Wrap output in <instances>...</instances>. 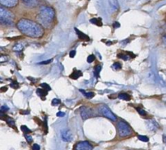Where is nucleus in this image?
Segmentation results:
<instances>
[{
  "mask_svg": "<svg viewBox=\"0 0 166 150\" xmlns=\"http://www.w3.org/2000/svg\"><path fill=\"white\" fill-rule=\"evenodd\" d=\"M16 26L21 33L32 38H40L45 32L42 25L28 19L20 20L17 23Z\"/></svg>",
  "mask_w": 166,
  "mask_h": 150,
  "instance_id": "f257e3e1",
  "label": "nucleus"
},
{
  "mask_svg": "<svg viewBox=\"0 0 166 150\" xmlns=\"http://www.w3.org/2000/svg\"><path fill=\"white\" fill-rule=\"evenodd\" d=\"M37 20L44 28H49L55 19V11L53 7L44 6L40 8L37 15Z\"/></svg>",
  "mask_w": 166,
  "mask_h": 150,
  "instance_id": "f03ea898",
  "label": "nucleus"
},
{
  "mask_svg": "<svg viewBox=\"0 0 166 150\" xmlns=\"http://www.w3.org/2000/svg\"><path fill=\"white\" fill-rule=\"evenodd\" d=\"M117 130L119 137L125 138L127 136H130L133 132L131 127L124 120H120L117 124Z\"/></svg>",
  "mask_w": 166,
  "mask_h": 150,
  "instance_id": "7ed1b4c3",
  "label": "nucleus"
},
{
  "mask_svg": "<svg viewBox=\"0 0 166 150\" xmlns=\"http://www.w3.org/2000/svg\"><path fill=\"white\" fill-rule=\"evenodd\" d=\"M14 15L7 9L0 6V22L4 24L10 25L13 23Z\"/></svg>",
  "mask_w": 166,
  "mask_h": 150,
  "instance_id": "20e7f679",
  "label": "nucleus"
},
{
  "mask_svg": "<svg viewBox=\"0 0 166 150\" xmlns=\"http://www.w3.org/2000/svg\"><path fill=\"white\" fill-rule=\"evenodd\" d=\"M98 112L102 115V116L107 118L109 120H112V121H116L117 120V117L113 113L111 110L109 108V107L105 104H101L98 107Z\"/></svg>",
  "mask_w": 166,
  "mask_h": 150,
  "instance_id": "39448f33",
  "label": "nucleus"
},
{
  "mask_svg": "<svg viewBox=\"0 0 166 150\" xmlns=\"http://www.w3.org/2000/svg\"><path fill=\"white\" fill-rule=\"evenodd\" d=\"M74 149L76 150H92L93 147L89 142L84 140V141H80L79 143H77L75 145Z\"/></svg>",
  "mask_w": 166,
  "mask_h": 150,
  "instance_id": "423d86ee",
  "label": "nucleus"
},
{
  "mask_svg": "<svg viewBox=\"0 0 166 150\" xmlns=\"http://www.w3.org/2000/svg\"><path fill=\"white\" fill-rule=\"evenodd\" d=\"M19 3V0H0V5L11 8L15 7Z\"/></svg>",
  "mask_w": 166,
  "mask_h": 150,
  "instance_id": "0eeeda50",
  "label": "nucleus"
},
{
  "mask_svg": "<svg viewBox=\"0 0 166 150\" xmlns=\"http://www.w3.org/2000/svg\"><path fill=\"white\" fill-rule=\"evenodd\" d=\"M61 136H62V140L66 142H70L72 140V139H73L72 133H71L70 131L68 130V129L62 130V132H61Z\"/></svg>",
  "mask_w": 166,
  "mask_h": 150,
  "instance_id": "6e6552de",
  "label": "nucleus"
},
{
  "mask_svg": "<svg viewBox=\"0 0 166 150\" xmlns=\"http://www.w3.org/2000/svg\"><path fill=\"white\" fill-rule=\"evenodd\" d=\"M80 115H81V117L83 120H87L88 118H90L91 116H93L91 110L87 108V107H83L82 108L81 111H80Z\"/></svg>",
  "mask_w": 166,
  "mask_h": 150,
  "instance_id": "1a4fd4ad",
  "label": "nucleus"
},
{
  "mask_svg": "<svg viewBox=\"0 0 166 150\" xmlns=\"http://www.w3.org/2000/svg\"><path fill=\"white\" fill-rule=\"evenodd\" d=\"M22 3L24 4L25 6L28 7H31V8H34L38 6V0H21Z\"/></svg>",
  "mask_w": 166,
  "mask_h": 150,
  "instance_id": "9d476101",
  "label": "nucleus"
},
{
  "mask_svg": "<svg viewBox=\"0 0 166 150\" xmlns=\"http://www.w3.org/2000/svg\"><path fill=\"white\" fill-rule=\"evenodd\" d=\"M76 33L78 35V37L80 40H83V41H89L90 40V38L88 37V36H87L86 34H84V32H82L79 30H78L77 28H75Z\"/></svg>",
  "mask_w": 166,
  "mask_h": 150,
  "instance_id": "9b49d317",
  "label": "nucleus"
},
{
  "mask_svg": "<svg viewBox=\"0 0 166 150\" xmlns=\"http://www.w3.org/2000/svg\"><path fill=\"white\" fill-rule=\"evenodd\" d=\"M109 1V4L111 10L113 11H118L119 9V3H118V0H108Z\"/></svg>",
  "mask_w": 166,
  "mask_h": 150,
  "instance_id": "f8f14e48",
  "label": "nucleus"
},
{
  "mask_svg": "<svg viewBox=\"0 0 166 150\" xmlns=\"http://www.w3.org/2000/svg\"><path fill=\"white\" fill-rule=\"evenodd\" d=\"M82 76V72L80 70H75L73 73L70 75V78L73 80H76Z\"/></svg>",
  "mask_w": 166,
  "mask_h": 150,
  "instance_id": "ddd939ff",
  "label": "nucleus"
},
{
  "mask_svg": "<svg viewBox=\"0 0 166 150\" xmlns=\"http://www.w3.org/2000/svg\"><path fill=\"white\" fill-rule=\"evenodd\" d=\"M25 47V45L24 44V43H17L16 45H14V47H13V51H16V52H20V51H22L24 49Z\"/></svg>",
  "mask_w": 166,
  "mask_h": 150,
  "instance_id": "4468645a",
  "label": "nucleus"
},
{
  "mask_svg": "<svg viewBox=\"0 0 166 150\" xmlns=\"http://www.w3.org/2000/svg\"><path fill=\"white\" fill-rule=\"evenodd\" d=\"M79 91L81 92L82 94L84 95L85 97L87 98V99H93V98L95 96V94L92 91L87 92V91H85V90H79Z\"/></svg>",
  "mask_w": 166,
  "mask_h": 150,
  "instance_id": "2eb2a0df",
  "label": "nucleus"
},
{
  "mask_svg": "<svg viewBox=\"0 0 166 150\" xmlns=\"http://www.w3.org/2000/svg\"><path fill=\"white\" fill-rule=\"evenodd\" d=\"M147 127H148V128H149L150 130L154 131L158 128V124L155 122V121H153V120H150L149 122H148V124H147Z\"/></svg>",
  "mask_w": 166,
  "mask_h": 150,
  "instance_id": "dca6fc26",
  "label": "nucleus"
},
{
  "mask_svg": "<svg viewBox=\"0 0 166 150\" xmlns=\"http://www.w3.org/2000/svg\"><path fill=\"white\" fill-rule=\"evenodd\" d=\"M118 99L122 100H126V101H129L130 99V96L127 93H120L118 95Z\"/></svg>",
  "mask_w": 166,
  "mask_h": 150,
  "instance_id": "f3484780",
  "label": "nucleus"
},
{
  "mask_svg": "<svg viewBox=\"0 0 166 150\" xmlns=\"http://www.w3.org/2000/svg\"><path fill=\"white\" fill-rule=\"evenodd\" d=\"M90 23H92L93 24L96 25V26H99V27H102V20L99 19V18H93V19H91Z\"/></svg>",
  "mask_w": 166,
  "mask_h": 150,
  "instance_id": "a211bd4d",
  "label": "nucleus"
},
{
  "mask_svg": "<svg viewBox=\"0 0 166 150\" xmlns=\"http://www.w3.org/2000/svg\"><path fill=\"white\" fill-rule=\"evenodd\" d=\"M37 95H39L40 97H45V96H46L47 95V94H48V92H47V90H45V89H37Z\"/></svg>",
  "mask_w": 166,
  "mask_h": 150,
  "instance_id": "6ab92c4d",
  "label": "nucleus"
},
{
  "mask_svg": "<svg viewBox=\"0 0 166 150\" xmlns=\"http://www.w3.org/2000/svg\"><path fill=\"white\" fill-rule=\"evenodd\" d=\"M102 69V65H100L95 67V69H94V75H95L96 78H99V75H100V72H101Z\"/></svg>",
  "mask_w": 166,
  "mask_h": 150,
  "instance_id": "aec40b11",
  "label": "nucleus"
},
{
  "mask_svg": "<svg viewBox=\"0 0 166 150\" xmlns=\"http://www.w3.org/2000/svg\"><path fill=\"white\" fill-rule=\"evenodd\" d=\"M118 57H119V58H122V60H124V61H128V60H130V57L129 56V53H127V54H124V53H119L118 55Z\"/></svg>",
  "mask_w": 166,
  "mask_h": 150,
  "instance_id": "412c9836",
  "label": "nucleus"
},
{
  "mask_svg": "<svg viewBox=\"0 0 166 150\" xmlns=\"http://www.w3.org/2000/svg\"><path fill=\"white\" fill-rule=\"evenodd\" d=\"M6 122H7V124H8V126L11 127V128H16V127H15V121L12 120L11 118H10V117H7V120H6Z\"/></svg>",
  "mask_w": 166,
  "mask_h": 150,
  "instance_id": "4be33fe9",
  "label": "nucleus"
},
{
  "mask_svg": "<svg viewBox=\"0 0 166 150\" xmlns=\"http://www.w3.org/2000/svg\"><path fill=\"white\" fill-rule=\"evenodd\" d=\"M112 68H113V70H121L122 69L121 63H119V62H116V63H114V64H113Z\"/></svg>",
  "mask_w": 166,
  "mask_h": 150,
  "instance_id": "5701e85b",
  "label": "nucleus"
},
{
  "mask_svg": "<svg viewBox=\"0 0 166 150\" xmlns=\"http://www.w3.org/2000/svg\"><path fill=\"white\" fill-rule=\"evenodd\" d=\"M8 56L7 55H0V63H4L6 61H8Z\"/></svg>",
  "mask_w": 166,
  "mask_h": 150,
  "instance_id": "b1692460",
  "label": "nucleus"
},
{
  "mask_svg": "<svg viewBox=\"0 0 166 150\" xmlns=\"http://www.w3.org/2000/svg\"><path fill=\"white\" fill-rule=\"evenodd\" d=\"M20 128H21V131H22L23 132H24V133H28V132H31V130H30L27 126H25V125H22V126L20 127Z\"/></svg>",
  "mask_w": 166,
  "mask_h": 150,
  "instance_id": "393cba45",
  "label": "nucleus"
},
{
  "mask_svg": "<svg viewBox=\"0 0 166 150\" xmlns=\"http://www.w3.org/2000/svg\"><path fill=\"white\" fill-rule=\"evenodd\" d=\"M138 139L143 142L148 141V137L146 136H142V135H140V136H138Z\"/></svg>",
  "mask_w": 166,
  "mask_h": 150,
  "instance_id": "a878e982",
  "label": "nucleus"
},
{
  "mask_svg": "<svg viewBox=\"0 0 166 150\" xmlns=\"http://www.w3.org/2000/svg\"><path fill=\"white\" fill-rule=\"evenodd\" d=\"M95 59H96L95 56L93 55V54H91V55H89L88 57H87V61L88 62V63H92V62H93V61H95Z\"/></svg>",
  "mask_w": 166,
  "mask_h": 150,
  "instance_id": "bb28decb",
  "label": "nucleus"
},
{
  "mask_svg": "<svg viewBox=\"0 0 166 150\" xmlns=\"http://www.w3.org/2000/svg\"><path fill=\"white\" fill-rule=\"evenodd\" d=\"M52 105L53 106H59L60 103H61V101H60V99H54L52 100Z\"/></svg>",
  "mask_w": 166,
  "mask_h": 150,
  "instance_id": "cd10ccee",
  "label": "nucleus"
},
{
  "mask_svg": "<svg viewBox=\"0 0 166 150\" xmlns=\"http://www.w3.org/2000/svg\"><path fill=\"white\" fill-rule=\"evenodd\" d=\"M41 86H42V88L45 89V90H47V91H49V90H51L50 86H49L48 84H46V83H42L41 84Z\"/></svg>",
  "mask_w": 166,
  "mask_h": 150,
  "instance_id": "c85d7f7f",
  "label": "nucleus"
},
{
  "mask_svg": "<svg viewBox=\"0 0 166 150\" xmlns=\"http://www.w3.org/2000/svg\"><path fill=\"white\" fill-rule=\"evenodd\" d=\"M11 87H12V88H14V89H18L19 88V86H20V85H19V83L17 82H16V81H14V82H12L11 83Z\"/></svg>",
  "mask_w": 166,
  "mask_h": 150,
  "instance_id": "c756f323",
  "label": "nucleus"
},
{
  "mask_svg": "<svg viewBox=\"0 0 166 150\" xmlns=\"http://www.w3.org/2000/svg\"><path fill=\"white\" fill-rule=\"evenodd\" d=\"M7 117H8L7 115H6L4 114V111H3L2 110H0V120H6Z\"/></svg>",
  "mask_w": 166,
  "mask_h": 150,
  "instance_id": "7c9ffc66",
  "label": "nucleus"
},
{
  "mask_svg": "<svg viewBox=\"0 0 166 150\" xmlns=\"http://www.w3.org/2000/svg\"><path fill=\"white\" fill-rule=\"evenodd\" d=\"M136 110H137V111L139 112V114L141 115H147V112L144 111V109L139 108V107H137V108H136Z\"/></svg>",
  "mask_w": 166,
  "mask_h": 150,
  "instance_id": "2f4dec72",
  "label": "nucleus"
},
{
  "mask_svg": "<svg viewBox=\"0 0 166 150\" xmlns=\"http://www.w3.org/2000/svg\"><path fill=\"white\" fill-rule=\"evenodd\" d=\"M25 139L28 143H32L33 142V137L31 136H28V135L25 134Z\"/></svg>",
  "mask_w": 166,
  "mask_h": 150,
  "instance_id": "473e14b6",
  "label": "nucleus"
},
{
  "mask_svg": "<svg viewBox=\"0 0 166 150\" xmlns=\"http://www.w3.org/2000/svg\"><path fill=\"white\" fill-rule=\"evenodd\" d=\"M52 61H53V59H49L48 61H42V62H40L39 64L40 65H47V64H49V63H50V62H52Z\"/></svg>",
  "mask_w": 166,
  "mask_h": 150,
  "instance_id": "72a5a7b5",
  "label": "nucleus"
},
{
  "mask_svg": "<svg viewBox=\"0 0 166 150\" xmlns=\"http://www.w3.org/2000/svg\"><path fill=\"white\" fill-rule=\"evenodd\" d=\"M56 115L58 117H63L66 115V114H65L64 112H62V111H59V112H58L56 114Z\"/></svg>",
  "mask_w": 166,
  "mask_h": 150,
  "instance_id": "f704fd0d",
  "label": "nucleus"
},
{
  "mask_svg": "<svg viewBox=\"0 0 166 150\" xmlns=\"http://www.w3.org/2000/svg\"><path fill=\"white\" fill-rule=\"evenodd\" d=\"M76 51H75V50H72V51H70V57H71V58H73L74 57H75V56H76Z\"/></svg>",
  "mask_w": 166,
  "mask_h": 150,
  "instance_id": "c9c22d12",
  "label": "nucleus"
},
{
  "mask_svg": "<svg viewBox=\"0 0 166 150\" xmlns=\"http://www.w3.org/2000/svg\"><path fill=\"white\" fill-rule=\"evenodd\" d=\"M33 150H39L40 149V146L38 145H37V144H34V145H33Z\"/></svg>",
  "mask_w": 166,
  "mask_h": 150,
  "instance_id": "e433bc0d",
  "label": "nucleus"
},
{
  "mask_svg": "<svg viewBox=\"0 0 166 150\" xmlns=\"http://www.w3.org/2000/svg\"><path fill=\"white\" fill-rule=\"evenodd\" d=\"M113 28H120V24L118 22H116L113 24Z\"/></svg>",
  "mask_w": 166,
  "mask_h": 150,
  "instance_id": "4c0bfd02",
  "label": "nucleus"
},
{
  "mask_svg": "<svg viewBox=\"0 0 166 150\" xmlns=\"http://www.w3.org/2000/svg\"><path fill=\"white\" fill-rule=\"evenodd\" d=\"M0 110H2L3 111H6L8 110V107H6V106H3V107H1Z\"/></svg>",
  "mask_w": 166,
  "mask_h": 150,
  "instance_id": "58836bf2",
  "label": "nucleus"
},
{
  "mask_svg": "<svg viewBox=\"0 0 166 150\" xmlns=\"http://www.w3.org/2000/svg\"><path fill=\"white\" fill-rule=\"evenodd\" d=\"M7 90V87H6V86H3V87H2L0 89V91L1 92H6Z\"/></svg>",
  "mask_w": 166,
  "mask_h": 150,
  "instance_id": "ea45409f",
  "label": "nucleus"
},
{
  "mask_svg": "<svg viewBox=\"0 0 166 150\" xmlns=\"http://www.w3.org/2000/svg\"><path fill=\"white\" fill-rule=\"evenodd\" d=\"M20 114L28 115V114H29V111H20Z\"/></svg>",
  "mask_w": 166,
  "mask_h": 150,
  "instance_id": "a19ab883",
  "label": "nucleus"
},
{
  "mask_svg": "<svg viewBox=\"0 0 166 150\" xmlns=\"http://www.w3.org/2000/svg\"><path fill=\"white\" fill-rule=\"evenodd\" d=\"M164 41H165V44H166V36H165V37H164Z\"/></svg>",
  "mask_w": 166,
  "mask_h": 150,
  "instance_id": "79ce46f5",
  "label": "nucleus"
},
{
  "mask_svg": "<svg viewBox=\"0 0 166 150\" xmlns=\"http://www.w3.org/2000/svg\"><path fill=\"white\" fill-rule=\"evenodd\" d=\"M0 82H1V78H0Z\"/></svg>",
  "mask_w": 166,
  "mask_h": 150,
  "instance_id": "37998d69",
  "label": "nucleus"
}]
</instances>
